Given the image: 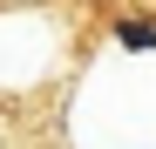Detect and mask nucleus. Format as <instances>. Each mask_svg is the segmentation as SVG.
I'll return each instance as SVG.
<instances>
[{
    "label": "nucleus",
    "instance_id": "obj_1",
    "mask_svg": "<svg viewBox=\"0 0 156 149\" xmlns=\"http://www.w3.org/2000/svg\"><path fill=\"white\" fill-rule=\"evenodd\" d=\"M115 41H122V47H143V54H149V47H156V20H115Z\"/></svg>",
    "mask_w": 156,
    "mask_h": 149
}]
</instances>
